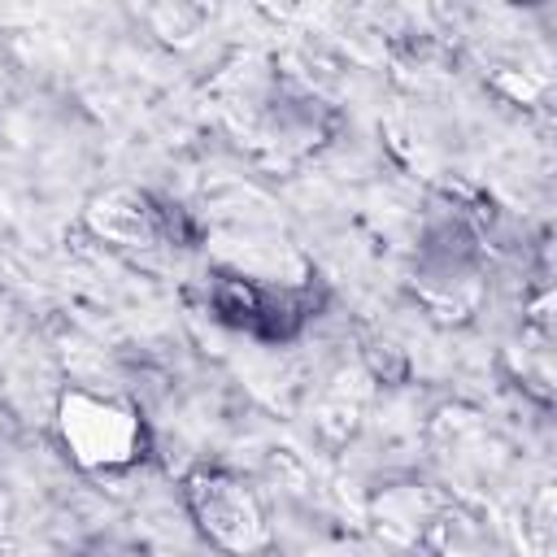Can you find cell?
<instances>
[{"label": "cell", "mask_w": 557, "mask_h": 557, "mask_svg": "<svg viewBox=\"0 0 557 557\" xmlns=\"http://www.w3.org/2000/svg\"><path fill=\"white\" fill-rule=\"evenodd\" d=\"M57 431L83 470H122L144 457V422L131 405L96 392H65L57 405Z\"/></svg>", "instance_id": "cell-1"}, {"label": "cell", "mask_w": 557, "mask_h": 557, "mask_svg": "<svg viewBox=\"0 0 557 557\" xmlns=\"http://www.w3.org/2000/svg\"><path fill=\"white\" fill-rule=\"evenodd\" d=\"M187 505H191L200 531L213 544H222L226 553H252L270 535L257 492L226 470H196L187 479Z\"/></svg>", "instance_id": "cell-2"}]
</instances>
